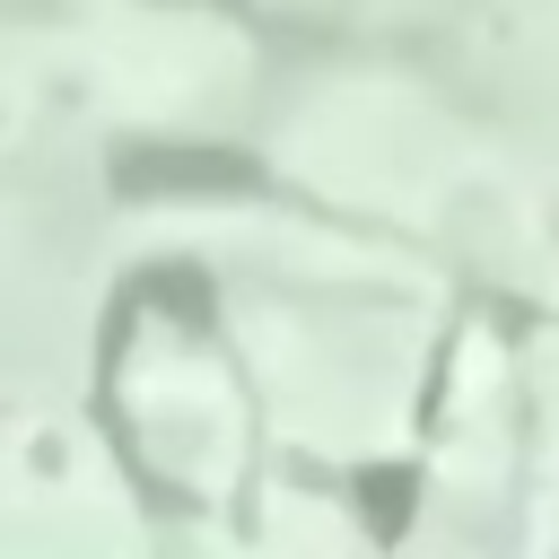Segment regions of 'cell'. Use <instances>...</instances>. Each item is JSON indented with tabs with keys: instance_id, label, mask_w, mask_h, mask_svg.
Returning a JSON list of instances; mask_svg holds the SVG:
<instances>
[{
	"instance_id": "1",
	"label": "cell",
	"mask_w": 559,
	"mask_h": 559,
	"mask_svg": "<svg viewBox=\"0 0 559 559\" xmlns=\"http://www.w3.org/2000/svg\"><path fill=\"white\" fill-rule=\"evenodd\" d=\"M271 175L227 148V140H140L114 157V192L131 201H175V192H262Z\"/></svg>"
},
{
	"instance_id": "2",
	"label": "cell",
	"mask_w": 559,
	"mask_h": 559,
	"mask_svg": "<svg viewBox=\"0 0 559 559\" xmlns=\"http://www.w3.org/2000/svg\"><path fill=\"white\" fill-rule=\"evenodd\" d=\"M411 489H419V472H402V463H384V472H367V480H358V507H367L376 542H393V533H402V515H411Z\"/></svg>"
}]
</instances>
